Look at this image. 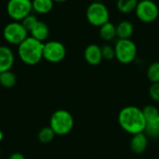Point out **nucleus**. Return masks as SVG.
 <instances>
[{
  "label": "nucleus",
  "instance_id": "nucleus-1",
  "mask_svg": "<svg viewBox=\"0 0 159 159\" xmlns=\"http://www.w3.org/2000/svg\"><path fill=\"white\" fill-rule=\"evenodd\" d=\"M118 124L121 129L130 135L144 132L146 120L143 109L129 105L122 108L118 114Z\"/></svg>",
  "mask_w": 159,
  "mask_h": 159
},
{
  "label": "nucleus",
  "instance_id": "nucleus-2",
  "mask_svg": "<svg viewBox=\"0 0 159 159\" xmlns=\"http://www.w3.org/2000/svg\"><path fill=\"white\" fill-rule=\"evenodd\" d=\"M44 43L28 36L18 46V56L27 65H36L43 59Z\"/></svg>",
  "mask_w": 159,
  "mask_h": 159
},
{
  "label": "nucleus",
  "instance_id": "nucleus-3",
  "mask_svg": "<svg viewBox=\"0 0 159 159\" xmlns=\"http://www.w3.org/2000/svg\"><path fill=\"white\" fill-rule=\"evenodd\" d=\"M75 126L74 116L70 112L64 109L55 111L49 119V127L56 135L64 136L72 131Z\"/></svg>",
  "mask_w": 159,
  "mask_h": 159
},
{
  "label": "nucleus",
  "instance_id": "nucleus-4",
  "mask_svg": "<svg viewBox=\"0 0 159 159\" xmlns=\"http://www.w3.org/2000/svg\"><path fill=\"white\" fill-rule=\"evenodd\" d=\"M86 18L89 24L95 27H101L110 21V13L108 7L102 2L92 1L86 10Z\"/></svg>",
  "mask_w": 159,
  "mask_h": 159
},
{
  "label": "nucleus",
  "instance_id": "nucleus-5",
  "mask_svg": "<svg viewBox=\"0 0 159 159\" xmlns=\"http://www.w3.org/2000/svg\"><path fill=\"white\" fill-rule=\"evenodd\" d=\"M116 59L122 64H129L137 57V46L131 39H118L115 45Z\"/></svg>",
  "mask_w": 159,
  "mask_h": 159
},
{
  "label": "nucleus",
  "instance_id": "nucleus-6",
  "mask_svg": "<svg viewBox=\"0 0 159 159\" xmlns=\"http://www.w3.org/2000/svg\"><path fill=\"white\" fill-rule=\"evenodd\" d=\"M28 31L24 28L20 21H11L7 23L3 29L4 39L11 45L19 46L29 35Z\"/></svg>",
  "mask_w": 159,
  "mask_h": 159
},
{
  "label": "nucleus",
  "instance_id": "nucleus-7",
  "mask_svg": "<svg viewBox=\"0 0 159 159\" xmlns=\"http://www.w3.org/2000/svg\"><path fill=\"white\" fill-rule=\"evenodd\" d=\"M135 14L142 22L151 23L158 18L159 7L153 0H139Z\"/></svg>",
  "mask_w": 159,
  "mask_h": 159
},
{
  "label": "nucleus",
  "instance_id": "nucleus-8",
  "mask_svg": "<svg viewBox=\"0 0 159 159\" xmlns=\"http://www.w3.org/2000/svg\"><path fill=\"white\" fill-rule=\"evenodd\" d=\"M33 11L32 0H8L7 4V15L15 21H21Z\"/></svg>",
  "mask_w": 159,
  "mask_h": 159
},
{
  "label": "nucleus",
  "instance_id": "nucleus-9",
  "mask_svg": "<svg viewBox=\"0 0 159 159\" xmlns=\"http://www.w3.org/2000/svg\"><path fill=\"white\" fill-rule=\"evenodd\" d=\"M66 56L65 46L57 40H51L44 43L43 59L51 63H58L64 60Z\"/></svg>",
  "mask_w": 159,
  "mask_h": 159
},
{
  "label": "nucleus",
  "instance_id": "nucleus-10",
  "mask_svg": "<svg viewBox=\"0 0 159 159\" xmlns=\"http://www.w3.org/2000/svg\"><path fill=\"white\" fill-rule=\"evenodd\" d=\"M84 58L89 65H99L103 60L102 47L98 46L97 44H89L84 50Z\"/></svg>",
  "mask_w": 159,
  "mask_h": 159
},
{
  "label": "nucleus",
  "instance_id": "nucleus-11",
  "mask_svg": "<svg viewBox=\"0 0 159 159\" xmlns=\"http://www.w3.org/2000/svg\"><path fill=\"white\" fill-rule=\"evenodd\" d=\"M15 62L12 49L7 46H0V73L11 70Z\"/></svg>",
  "mask_w": 159,
  "mask_h": 159
},
{
  "label": "nucleus",
  "instance_id": "nucleus-12",
  "mask_svg": "<svg viewBox=\"0 0 159 159\" xmlns=\"http://www.w3.org/2000/svg\"><path fill=\"white\" fill-rule=\"evenodd\" d=\"M147 146H148V137L145 135L144 132L132 135L129 142V148L134 154L141 155L144 153Z\"/></svg>",
  "mask_w": 159,
  "mask_h": 159
},
{
  "label": "nucleus",
  "instance_id": "nucleus-13",
  "mask_svg": "<svg viewBox=\"0 0 159 159\" xmlns=\"http://www.w3.org/2000/svg\"><path fill=\"white\" fill-rule=\"evenodd\" d=\"M30 36L35 38L38 41L44 42L45 40L48 39L49 35V28L48 24L42 20H38L37 23L34 26V28L29 32Z\"/></svg>",
  "mask_w": 159,
  "mask_h": 159
},
{
  "label": "nucleus",
  "instance_id": "nucleus-14",
  "mask_svg": "<svg viewBox=\"0 0 159 159\" xmlns=\"http://www.w3.org/2000/svg\"><path fill=\"white\" fill-rule=\"evenodd\" d=\"M134 33V25L131 21L125 20L116 25V37L118 39H130Z\"/></svg>",
  "mask_w": 159,
  "mask_h": 159
},
{
  "label": "nucleus",
  "instance_id": "nucleus-15",
  "mask_svg": "<svg viewBox=\"0 0 159 159\" xmlns=\"http://www.w3.org/2000/svg\"><path fill=\"white\" fill-rule=\"evenodd\" d=\"M99 28V34L102 40L109 42L116 37V25H115L113 22L108 21Z\"/></svg>",
  "mask_w": 159,
  "mask_h": 159
},
{
  "label": "nucleus",
  "instance_id": "nucleus-16",
  "mask_svg": "<svg viewBox=\"0 0 159 159\" xmlns=\"http://www.w3.org/2000/svg\"><path fill=\"white\" fill-rule=\"evenodd\" d=\"M32 6L33 11L38 14H48L52 10L54 2L52 0H32Z\"/></svg>",
  "mask_w": 159,
  "mask_h": 159
},
{
  "label": "nucleus",
  "instance_id": "nucleus-17",
  "mask_svg": "<svg viewBox=\"0 0 159 159\" xmlns=\"http://www.w3.org/2000/svg\"><path fill=\"white\" fill-rule=\"evenodd\" d=\"M17 77L13 72L6 71L3 73H0V85L6 89H11L16 85Z\"/></svg>",
  "mask_w": 159,
  "mask_h": 159
},
{
  "label": "nucleus",
  "instance_id": "nucleus-18",
  "mask_svg": "<svg viewBox=\"0 0 159 159\" xmlns=\"http://www.w3.org/2000/svg\"><path fill=\"white\" fill-rule=\"evenodd\" d=\"M139 0H117L116 7L121 13H130L135 11Z\"/></svg>",
  "mask_w": 159,
  "mask_h": 159
},
{
  "label": "nucleus",
  "instance_id": "nucleus-19",
  "mask_svg": "<svg viewBox=\"0 0 159 159\" xmlns=\"http://www.w3.org/2000/svg\"><path fill=\"white\" fill-rule=\"evenodd\" d=\"M56 134L55 132L53 131V129L48 126V127H44L42 128L38 134H37V138H38V141L44 144H47V143H51L54 138H55Z\"/></svg>",
  "mask_w": 159,
  "mask_h": 159
},
{
  "label": "nucleus",
  "instance_id": "nucleus-20",
  "mask_svg": "<svg viewBox=\"0 0 159 159\" xmlns=\"http://www.w3.org/2000/svg\"><path fill=\"white\" fill-rule=\"evenodd\" d=\"M144 133L148 138L151 139H159V119L146 123Z\"/></svg>",
  "mask_w": 159,
  "mask_h": 159
},
{
  "label": "nucleus",
  "instance_id": "nucleus-21",
  "mask_svg": "<svg viewBox=\"0 0 159 159\" xmlns=\"http://www.w3.org/2000/svg\"><path fill=\"white\" fill-rule=\"evenodd\" d=\"M146 75L152 84L159 83V61H155L148 66Z\"/></svg>",
  "mask_w": 159,
  "mask_h": 159
},
{
  "label": "nucleus",
  "instance_id": "nucleus-22",
  "mask_svg": "<svg viewBox=\"0 0 159 159\" xmlns=\"http://www.w3.org/2000/svg\"><path fill=\"white\" fill-rule=\"evenodd\" d=\"M38 18L36 17V15L34 14H29L28 16H26L20 22L22 23V25L24 26V28L28 31V33L34 28V26L37 23L38 21Z\"/></svg>",
  "mask_w": 159,
  "mask_h": 159
},
{
  "label": "nucleus",
  "instance_id": "nucleus-23",
  "mask_svg": "<svg viewBox=\"0 0 159 159\" xmlns=\"http://www.w3.org/2000/svg\"><path fill=\"white\" fill-rule=\"evenodd\" d=\"M102 54L103 60L106 61H112L116 58V53H115V48L112 47L109 44H106L102 47Z\"/></svg>",
  "mask_w": 159,
  "mask_h": 159
},
{
  "label": "nucleus",
  "instance_id": "nucleus-24",
  "mask_svg": "<svg viewBox=\"0 0 159 159\" xmlns=\"http://www.w3.org/2000/svg\"><path fill=\"white\" fill-rule=\"evenodd\" d=\"M149 95L154 102L159 103V83H153L150 86Z\"/></svg>",
  "mask_w": 159,
  "mask_h": 159
},
{
  "label": "nucleus",
  "instance_id": "nucleus-25",
  "mask_svg": "<svg viewBox=\"0 0 159 159\" xmlns=\"http://www.w3.org/2000/svg\"><path fill=\"white\" fill-rule=\"evenodd\" d=\"M7 159H25V157L21 153H13L11 154Z\"/></svg>",
  "mask_w": 159,
  "mask_h": 159
},
{
  "label": "nucleus",
  "instance_id": "nucleus-26",
  "mask_svg": "<svg viewBox=\"0 0 159 159\" xmlns=\"http://www.w3.org/2000/svg\"><path fill=\"white\" fill-rule=\"evenodd\" d=\"M3 139H4V133H3L2 129H0V143L3 141Z\"/></svg>",
  "mask_w": 159,
  "mask_h": 159
},
{
  "label": "nucleus",
  "instance_id": "nucleus-27",
  "mask_svg": "<svg viewBox=\"0 0 159 159\" xmlns=\"http://www.w3.org/2000/svg\"><path fill=\"white\" fill-rule=\"evenodd\" d=\"M53 2H56V3H63V2H66L68 0H52Z\"/></svg>",
  "mask_w": 159,
  "mask_h": 159
},
{
  "label": "nucleus",
  "instance_id": "nucleus-28",
  "mask_svg": "<svg viewBox=\"0 0 159 159\" xmlns=\"http://www.w3.org/2000/svg\"><path fill=\"white\" fill-rule=\"evenodd\" d=\"M92 1H97V2H102L103 0H92Z\"/></svg>",
  "mask_w": 159,
  "mask_h": 159
}]
</instances>
